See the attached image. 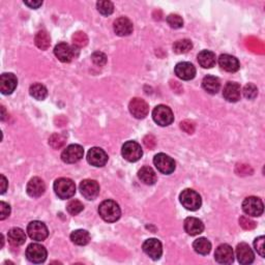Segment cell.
I'll use <instances>...</instances> for the list:
<instances>
[{
	"label": "cell",
	"instance_id": "6da1fadb",
	"mask_svg": "<svg viewBox=\"0 0 265 265\" xmlns=\"http://www.w3.org/2000/svg\"><path fill=\"white\" fill-rule=\"evenodd\" d=\"M99 213L104 221L114 223L119 220L121 211L119 205L113 200L103 201L99 206Z\"/></svg>",
	"mask_w": 265,
	"mask_h": 265
},
{
	"label": "cell",
	"instance_id": "7a4b0ae2",
	"mask_svg": "<svg viewBox=\"0 0 265 265\" xmlns=\"http://www.w3.org/2000/svg\"><path fill=\"white\" fill-rule=\"evenodd\" d=\"M54 192L60 199H70L76 194V185L70 178L61 177L54 183Z\"/></svg>",
	"mask_w": 265,
	"mask_h": 265
},
{
	"label": "cell",
	"instance_id": "3957f363",
	"mask_svg": "<svg viewBox=\"0 0 265 265\" xmlns=\"http://www.w3.org/2000/svg\"><path fill=\"white\" fill-rule=\"evenodd\" d=\"M179 200H181V203L185 208L191 212L198 211L202 204L200 195L196 191L191 190V188H186L185 191H183L181 196H179Z\"/></svg>",
	"mask_w": 265,
	"mask_h": 265
},
{
	"label": "cell",
	"instance_id": "277c9868",
	"mask_svg": "<svg viewBox=\"0 0 265 265\" xmlns=\"http://www.w3.org/2000/svg\"><path fill=\"white\" fill-rule=\"evenodd\" d=\"M153 118L157 125L168 127L173 122L174 115L172 110L165 105H159L153 111Z\"/></svg>",
	"mask_w": 265,
	"mask_h": 265
},
{
	"label": "cell",
	"instance_id": "5b68a950",
	"mask_svg": "<svg viewBox=\"0 0 265 265\" xmlns=\"http://www.w3.org/2000/svg\"><path fill=\"white\" fill-rule=\"evenodd\" d=\"M242 211L250 216H260L263 213L264 206L260 198L248 197L242 202Z\"/></svg>",
	"mask_w": 265,
	"mask_h": 265
},
{
	"label": "cell",
	"instance_id": "8992f818",
	"mask_svg": "<svg viewBox=\"0 0 265 265\" xmlns=\"http://www.w3.org/2000/svg\"><path fill=\"white\" fill-rule=\"evenodd\" d=\"M122 157H124L129 162H137L142 156H143V150H142L141 146L135 141H128L122 146L121 149Z\"/></svg>",
	"mask_w": 265,
	"mask_h": 265
},
{
	"label": "cell",
	"instance_id": "52a82bcc",
	"mask_svg": "<svg viewBox=\"0 0 265 265\" xmlns=\"http://www.w3.org/2000/svg\"><path fill=\"white\" fill-rule=\"evenodd\" d=\"M154 164L160 173L166 175L173 173L176 167L174 159L165 154H158L154 159Z\"/></svg>",
	"mask_w": 265,
	"mask_h": 265
},
{
	"label": "cell",
	"instance_id": "ba28073f",
	"mask_svg": "<svg viewBox=\"0 0 265 265\" xmlns=\"http://www.w3.org/2000/svg\"><path fill=\"white\" fill-rule=\"evenodd\" d=\"M27 233L31 239L36 241L45 240L49 235V231L48 228H47V226L40 221H33L28 224Z\"/></svg>",
	"mask_w": 265,
	"mask_h": 265
},
{
	"label": "cell",
	"instance_id": "9c48e42d",
	"mask_svg": "<svg viewBox=\"0 0 265 265\" xmlns=\"http://www.w3.org/2000/svg\"><path fill=\"white\" fill-rule=\"evenodd\" d=\"M26 257L32 263H43L47 259V250L42 244L31 243L26 249Z\"/></svg>",
	"mask_w": 265,
	"mask_h": 265
},
{
	"label": "cell",
	"instance_id": "30bf717a",
	"mask_svg": "<svg viewBox=\"0 0 265 265\" xmlns=\"http://www.w3.org/2000/svg\"><path fill=\"white\" fill-rule=\"evenodd\" d=\"M84 149L81 145L72 144L66 147L61 154V159L66 164L77 163L83 158Z\"/></svg>",
	"mask_w": 265,
	"mask_h": 265
},
{
	"label": "cell",
	"instance_id": "8fae6325",
	"mask_svg": "<svg viewBox=\"0 0 265 265\" xmlns=\"http://www.w3.org/2000/svg\"><path fill=\"white\" fill-rule=\"evenodd\" d=\"M129 109H130L131 114L137 119L145 118L149 112L148 104L144 100L139 99V98L132 99L130 102Z\"/></svg>",
	"mask_w": 265,
	"mask_h": 265
},
{
	"label": "cell",
	"instance_id": "7c38bea8",
	"mask_svg": "<svg viewBox=\"0 0 265 265\" xmlns=\"http://www.w3.org/2000/svg\"><path fill=\"white\" fill-rule=\"evenodd\" d=\"M142 248H143V251L147 256L154 260H159L163 254L162 243L157 238H149L145 240Z\"/></svg>",
	"mask_w": 265,
	"mask_h": 265
},
{
	"label": "cell",
	"instance_id": "4fadbf2b",
	"mask_svg": "<svg viewBox=\"0 0 265 265\" xmlns=\"http://www.w3.org/2000/svg\"><path fill=\"white\" fill-rule=\"evenodd\" d=\"M80 191L82 196L87 200H94L100 194V186L96 181L85 179L80 184Z\"/></svg>",
	"mask_w": 265,
	"mask_h": 265
},
{
	"label": "cell",
	"instance_id": "5bb4252c",
	"mask_svg": "<svg viewBox=\"0 0 265 265\" xmlns=\"http://www.w3.org/2000/svg\"><path fill=\"white\" fill-rule=\"evenodd\" d=\"M87 162L94 167H104L108 162V155L100 147H92L87 154Z\"/></svg>",
	"mask_w": 265,
	"mask_h": 265
},
{
	"label": "cell",
	"instance_id": "9a60e30c",
	"mask_svg": "<svg viewBox=\"0 0 265 265\" xmlns=\"http://www.w3.org/2000/svg\"><path fill=\"white\" fill-rule=\"evenodd\" d=\"M54 54L61 62H71L75 57V47H71L66 43H59L55 46Z\"/></svg>",
	"mask_w": 265,
	"mask_h": 265
},
{
	"label": "cell",
	"instance_id": "2e32d148",
	"mask_svg": "<svg viewBox=\"0 0 265 265\" xmlns=\"http://www.w3.org/2000/svg\"><path fill=\"white\" fill-rule=\"evenodd\" d=\"M214 259L220 264H231L234 261V253L229 244L223 243L216 248Z\"/></svg>",
	"mask_w": 265,
	"mask_h": 265
},
{
	"label": "cell",
	"instance_id": "e0dca14e",
	"mask_svg": "<svg viewBox=\"0 0 265 265\" xmlns=\"http://www.w3.org/2000/svg\"><path fill=\"white\" fill-rule=\"evenodd\" d=\"M175 75L179 79L188 81L195 78L196 76V69L191 62H179L175 66Z\"/></svg>",
	"mask_w": 265,
	"mask_h": 265
},
{
	"label": "cell",
	"instance_id": "ac0fdd59",
	"mask_svg": "<svg viewBox=\"0 0 265 265\" xmlns=\"http://www.w3.org/2000/svg\"><path fill=\"white\" fill-rule=\"evenodd\" d=\"M236 257L240 264H251L255 260V255L250 245L245 242H241L236 247Z\"/></svg>",
	"mask_w": 265,
	"mask_h": 265
},
{
	"label": "cell",
	"instance_id": "d6986e66",
	"mask_svg": "<svg viewBox=\"0 0 265 265\" xmlns=\"http://www.w3.org/2000/svg\"><path fill=\"white\" fill-rule=\"evenodd\" d=\"M18 79L12 73L2 74L0 77V90L2 94H12L17 88Z\"/></svg>",
	"mask_w": 265,
	"mask_h": 265
},
{
	"label": "cell",
	"instance_id": "ffe728a7",
	"mask_svg": "<svg viewBox=\"0 0 265 265\" xmlns=\"http://www.w3.org/2000/svg\"><path fill=\"white\" fill-rule=\"evenodd\" d=\"M223 97L230 103H235L240 100L241 97V88L238 83L228 82L224 87Z\"/></svg>",
	"mask_w": 265,
	"mask_h": 265
},
{
	"label": "cell",
	"instance_id": "44dd1931",
	"mask_svg": "<svg viewBox=\"0 0 265 265\" xmlns=\"http://www.w3.org/2000/svg\"><path fill=\"white\" fill-rule=\"evenodd\" d=\"M27 194L33 198H39L44 195L46 191V185L43 179L40 177H33L31 178L29 183L27 185Z\"/></svg>",
	"mask_w": 265,
	"mask_h": 265
},
{
	"label": "cell",
	"instance_id": "7402d4cb",
	"mask_svg": "<svg viewBox=\"0 0 265 265\" xmlns=\"http://www.w3.org/2000/svg\"><path fill=\"white\" fill-rule=\"evenodd\" d=\"M219 64L224 71L228 73H235L240 68L238 59L229 54H222L219 57Z\"/></svg>",
	"mask_w": 265,
	"mask_h": 265
},
{
	"label": "cell",
	"instance_id": "603a6c76",
	"mask_svg": "<svg viewBox=\"0 0 265 265\" xmlns=\"http://www.w3.org/2000/svg\"><path fill=\"white\" fill-rule=\"evenodd\" d=\"M132 23L126 17L118 18L114 22V31L119 36H128L132 32Z\"/></svg>",
	"mask_w": 265,
	"mask_h": 265
},
{
	"label": "cell",
	"instance_id": "cb8c5ba5",
	"mask_svg": "<svg viewBox=\"0 0 265 265\" xmlns=\"http://www.w3.org/2000/svg\"><path fill=\"white\" fill-rule=\"evenodd\" d=\"M184 227L186 232L192 236L201 234L204 230V225L202 221L197 219V217H186L184 223Z\"/></svg>",
	"mask_w": 265,
	"mask_h": 265
},
{
	"label": "cell",
	"instance_id": "d4e9b609",
	"mask_svg": "<svg viewBox=\"0 0 265 265\" xmlns=\"http://www.w3.org/2000/svg\"><path fill=\"white\" fill-rule=\"evenodd\" d=\"M198 62L203 69H212L216 63L215 54L210 50H203L198 54Z\"/></svg>",
	"mask_w": 265,
	"mask_h": 265
},
{
	"label": "cell",
	"instance_id": "484cf974",
	"mask_svg": "<svg viewBox=\"0 0 265 265\" xmlns=\"http://www.w3.org/2000/svg\"><path fill=\"white\" fill-rule=\"evenodd\" d=\"M7 239L12 245L15 247H19V245H22L25 240H26V234L21 228H12L7 233Z\"/></svg>",
	"mask_w": 265,
	"mask_h": 265
},
{
	"label": "cell",
	"instance_id": "4316f807",
	"mask_svg": "<svg viewBox=\"0 0 265 265\" xmlns=\"http://www.w3.org/2000/svg\"><path fill=\"white\" fill-rule=\"evenodd\" d=\"M138 177L142 183H144L145 185H148V186H153L157 183V174L154 171V169L148 166L142 167L139 170Z\"/></svg>",
	"mask_w": 265,
	"mask_h": 265
},
{
	"label": "cell",
	"instance_id": "83f0119b",
	"mask_svg": "<svg viewBox=\"0 0 265 265\" xmlns=\"http://www.w3.org/2000/svg\"><path fill=\"white\" fill-rule=\"evenodd\" d=\"M202 87L206 92L215 94L221 88V82L219 78L214 77V76H206L202 81Z\"/></svg>",
	"mask_w": 265,
	"mask_h": 265
},
{
	"label": "cell",
	"instance_id": "f1b7e54d",
	"mask_svg": "<svg viewBox=\"0 0 265 265\" xmlns=\"http://www.w3.org/2000/svg\"><path fill=\"white\" fill-rule=\"evenodd\" d=\"M71 240L77 245H86L90 241V234L86 230H75L71 234Z\"/></svg>",
	"mask_w": 265,
	"mask_h": 265
},
{
	"label": "cell",
	"instance_id": "f546056e",
	"mask_svg": "<svg viewBox=\"0 0 265 265\" xmlns=\"http://www.w3.org/2000/svg\"><path fill=\"white\" fill-rule=\"evenodd\" d=\"M34 42H35V45H36L37 48L45 51V50L48 49L50 47V45H51L50 35L47 33L46 31L41 30V31H39L35 34Z\"/></svg>",
	"mask_w": 265,
	"mask_h": 265
},
{
	"label": "cell",
	"instance_id": "4dcf8cb0",
	"mask_svg": "<svg viewBox=\"0 0 265 265\" xmlns=\"http://www.w3.org/2000/svg\"><path fill=\"white\" fill-rule=\"evenodd\" d=\"M193 248L198 254L207 255V254H210L212 251V243L207 238H198L194 241Z\"/></svg>",
	"mask_w": 265,
	"mask_h": 265
},
{
	"label": "cell",
	"instance_id": "1f68e13d",
	"mask_svg": "<svg viewBox=\"0 0 265 265\" xmlns=\"http://www.w3.org/2000/svg\"><path fill=\"white\" fill-rule=\"evenodd\" d=\"M29 93L32 98H34L37 101H43L48 96V90L44 86L43 84L34 83L32 84L29 88Z\"/></svg>",
	"mask_w": 265,
	"mask_h": 265
},
{
	"label": "cell",
	"instance_id": "d6a6232c",
	"mask_svg": "<svg viewBox=\"0 0 265 265\" xmlns=\"http://www.w3.org/2000/svg\"><path fill=\"white\" fill-rule=\"evenodd\" d=\"M193 48V44L190 40H181L174 43L173 45V51L177 54H185L187 53Z\"/></svg>",
	"mask_w": 265,
	"mask_h": 265
},
{
	"label": "cell",
	"instance_id": "836d02e7",
	"mask_svg": "<svg viewBox=\"0 0 265 265\" xmlns=\"http://www.w3.org/2000/svg\"><path fill=\"white\" fill-rule=\"evenodd\" d=\"M72 39H73L74 47H76V48H78V49L83 48V47L86 46L87 43H88L87 35L85 34L84 32H82V31H78V32L74 33Z\"/></svg>",
	"mask_w": 265,
	"mask_h": 265
},
{
	"label": "cell",
	"instance_id": "e575fe53",
	"mask_svg": "<svg viewBox=\"0 0 265 265\" xmlns=\"http://www.w3.org/2000/svg\"><path fill=\"white\" fill-rule=\"evenodd\" d=\"M65 137L61 134H53L50 138H49V144L52 148L54 149H60L64 146L65 144Z\"/></svg>",
	"mask_w": 265,
	"mask_h": 265
},
{
	"label": "cell",
	"instance_id": "d590c367",
	"mask_svg": "<svg viewBox=\"0 0 265 265\" xmlns=\"http://www.w3.org/2000/svg\"><path fill=\"white\" fill-rule=\"evenodd\" d=\"M97 7L98 11L104 16H109L114 12V5H113L111 1H107V0H105V1H99L97 3Z\"/></svg>",
	"mask_w": 265,
	"mask_h": 265
},
{
	"label": "cell",
	"instance_id": "8d00e7d4",
	"mask_svg": "<svg viewBox=\"0 0 265 265\" xmlns=\"http://www.w3.org/2000/svg\"><path fill=\"white\" fill-rule=\"evenodd\" d=\"M167 23L170 25V27L174 28V29H178V28H182L184 26L183 18L176 14L169 15L167 17Z\"/></svg>",
	"mask_w": 265,
	"mask_h": 265
},
{
	"label": "cell",
	"instance_id": "74e56055",
	"mask_svg": "<svg viewBox=\"0 0 265 265\" xmlns=\"http://www.w3.org/2000/svg\"><path fill=\"white\" fill-rule=\"evenodd\" d=\"M83 208L84 206L79 200H71L68 206H66V210H68L69 213H71L72 215L79 214L83 211Z\"/></svg>",
	"mask_w": 265,
	"mask_h": 265
},
{
	"label": "cell",
	"instance_id": "f35d334b",
	"mask_svg": "<svg viewBox=\"0 0 265 265\" xmlns=\"http://www.w3.org/2000/svg\"><path fill=\"white\" fill-rule=\"evenodd\" d=\"M242 92H243V96L248 100H254L258 94V88H257L256 85L249 83L243 87Z\"/></svg>",
	"mask_w": 265,
	"mask_h": 265
},
{
	"label": "cell",
	"instance_id": "ab89813d",
	"mask_svg": "<svg viewBox=\"0 0 265 265\" xmlns=\"http://www.w3.org/2000/svg\"><path fill=\"white\" fill-rule=\"evenodd\" d=\"M91 59L94 64H97L99 66H104L107 63V56L100 51L94 52L91 55Z\"/></svg>",
	"mask_w": 265,
	"mask_h": 265
},
{
	"label": "cell",
	"instance_id": "60d3db41",
	"mask_svg": "<svg viewBox=\"0 0 265 265\" xmlns=\"http://www.w3.org/2000/svg\"><path fill=\"white\" fill-rule=\"evenodd\" d=\"M239 224L244 230H253L254 228H256V226H257V224L255 223L253 220L249 219L248 216H244V215L240 216Z\"/></svg>",
	"mask_w": 265,
	"mask_h": 265
},
{
	"label": "cell",
	"instance_id": "b9f144b4",
	"mask_svg": "<svg viewBox=\"0 0 265 265\" xmlns=\"http://www.w3.org/2000/svg\"><path fill=\"white\" fill-rule=\"evenodd\" d=\"M264 241H265L264 236H259V238H257L256 239H255V241H254V248H255V250H256V252L260 255L261 257H265Z\"/></svg>",
	"mask_w": 265,
	"mask_h": 265
},
{
	"label": "cell",
	"instance_id": "7bdbcfd3",
	"mask_svg": "<svg viewBox=\"0 0 265 265\" xmlns=\"http://www.w3.org/2000/svg\"><path fill=\"white\" fill-rule=\"evenodd\" d=\"M9 214H11V206L3 201L0 202V220H5Z\"/></svg>",
	"mask_w": 265,
	"mask_h": 265
},
{
	"label": "cell",
	"instance_id": "ee69618b",
	"mask_svg": "<svg viewBox=\"0 0 265 265\" xmlns=\"http://www.w3.org/2000/svg\"><path fill=\"white\" fill-rule=\"evenodd\" d=\"M181 128H182L186 132H187V134H193L194 131H195V125L193 124V122L188 121V120L182 121Z\"/></svg>",
	"mask_w": 265,
	"mask_h": 265
},
{
	"label": "cell",
	"instance_id": "f6af8a7d",
	"mask_svg": "<svg viewBox=\"0 0 265 265\" xmlns=\"http://www.w3.org/2000/svg\"><path fill=\"white\" fill-rule=\"evenodd\" d=\"M144 144L147 148L149 149H154L156 144H157V141H156V138L153 136V135H147L145 138H144Z\"/></svg>",
	"mask_w": 265,
	"mask_h": 265
},
{
	"label": "cell",
	"instance_id": "bcb514c9",
	"mask_svg": "<svg viewBox=\"0 0 265 265\" xmlns=\"http://www.w3.org/2000/svg\"><path fill=\"white\" fill-rule=\"evenodd\" d=\"M24 3L27 6H29L30 8L36 9V8H39L43 4V1H32V0H31V1H24Z\"/></svg>",
	"mask_w": 265,
	"mask_h": 265
},
{
	"label": "cell",
	"instance_id": "7dc6e473",
	"mask_svg": "<svg viewBox=\"0 0 265 265\" xmlns=\"http://www.w3.org/2000/svg\"><path fill=\"white\" fill-rule=\"evenodd\" d=\"M0 178H1V194H4L5 191H6V188H7V181H6V178L4 177V175H1L0 176Z\"/></svg>",
	"mask_w": 265,
	"mask_h": 265
}]
</instances>
